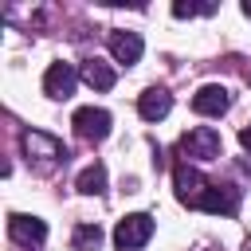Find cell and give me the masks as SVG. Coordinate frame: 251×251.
<instances>
[{
  "label": "cell",
  "mask_w": 251,
  "mask_h": 251,
  "mask_svg": "<svg viewBox=\"0 0 251 251\" xmlns=\"http://www.w3.org/2000/svg\"><path fill=\"white\" fill-rule=\"evenodd\" d=\"M20 145H24L27 161H31L39 173H51L55 165H63V161H67V149H63V141H55V137H51V133H43V129H24Z\"/></svg>",
  "instance_id": "obj_1"
},
{
  "label": "cell",
  "mask_w": 251,
  "mask_h": 251,
  "mask_svg": "<svg viewBox=\"0 0 251 251\" xmlns=\"http://www.w3.org/2000/svg\"><path fill=\"white\" fill-rule=\"evenodd\" d=\"M180 153L192 157V161H220L224 157V141L212 126H196L180 137Z\"/></svg>",
  "instance_id": "obj_2"
},
{
  "label": "cell",
  "mask_w": 251,
  "mask_h": 251,
  "mask_svg": "<svg viewBox=\"0 0 251 251\" xmlns=\"http://www.w3.org/2000/svg\"><path fill=\"white\" fill-rule=\"evenodd\" d=\"M149 239H153V216H145V212H133V216L118 220V227H114L118 251H137V247H145Z\"/></svg>",
  "instance_id": "obj_3"
},
{
  "label": "cell",
  "mask_w": 251,
  "mask_h": 251,
  "mask_svg": "<svg viewBox=\"0 0 251 251\" xmlns=\"http://www.w3.org/2000/svg\"><path fill=\"white\" fill-rule=\"evenodd\" d=\"M208 184H212V180H204L192 165H176V169H173V188H176V200H180V204H188V208H200V200H204Z\"/></svg>",
  "instance_id": "obj_4"
},
{
  "label": "cell",
  "mask_w": 251,
  "mask_h": 251,
  "mask_svg": "<svg viewBox=\"0 0 251 251\" xmlns=\"http://www.w3.org/2000/svg\"><path fill=\"white\" fill-rule=\"evenodd\" d=\"M71 126H75V133H78L82 141H102V137L110 133V114H106L102 106H82V110H75Z\"/></svg>",
  "instance_id": "obj_5"
},
{
  "label": "cell",
  "mask_w": 251,
  "mask_h": 251,
  "mask_svg": "<svg viewBox=\"0 0 251 251\" xmlns=\"http://www.w3.org/2000/svg\"><path fill=\"white\" fill-rule=\"evenodd\" d=\"M78 78H82V75H78L71 63H63V59H59V63H51V67H47V75H43V94H47V98H71Z\"/></svg>",
  "instance_id": "obj_6"
},
{
  "label": "cell",
  "mask_w": 251,
  "mask_h": 251,
  "mask_svg": "<svg viewBox=\"0 0 251 251\" xmlns=\"http://www.w3.org/2000/svg\"><path fill=\"white\" fill-rule=\"evenodd\" d=\"M192 110L204 114V118H220V114H227V110H231V94H227V86H216V82L200 86V90L192 94Z\"/></svg>",
  "instance_id": "obj_7"
},
{
  "label": "cell",
  "mask_w": 251,
  "mask_h": 251,
  "mask_svg": "<svg viewBox=\"0 0 251 251\" xmlns=\"http://www.w3.org/2000/svg\"><path fill=\"white\" fill-rule=\"evenodd\" d=\"M8 235L16 243H43L47 239V224L39 216H24V212H12L8 216Z\"/></svg>",
  "instance_id": "obj_8"
},
{
  "label": "cell",
  "mask_w": 251,
  "mask_h": 251,
  "mask_svg": "<svg viewBox=\"0 0 251 251\" xmlns=\"http://www.w3.org/2000/svg\"><path fill=\"white\" fill-rule=\"evenodd\" d=\"M141 51H145V43H141L137 31H110V55H114L118 63L133 67V63L141 59Z\"/></svg>",
  "instance_id": "obj_9"
},
{
  "label": "cell",
  "mask_w": 251,
  "mask_h": 251,
  "mask_svg": "<svg viewBox=\"0 0 251 251\" xmlns=\"http://www.w3.org/2000/svg\"><path fill=\"white\" fill-rule=\"evenodd\" d=\"M169 110H173V94L161 90V86H149V90L137 98V114H141L145 122H161V118H169Z\"/></svg>",
  "instance_id": "obj_10"
},
{
  "label": "cell",
  "mask_w": 251,
  "mask_h": 251,
  "mask_svg": "<svg viewBox=\"0 0 251 251\" xmlns=\"http://www.w3.org/2000/svg\"><path fill=\"white\" fill-rule=\"evenodd\" d=\"M78 75H82V82L94 86V90H114V82H118V71H114L110 63H102V59H86Z\"/></svg>",
  "instance_id": "obj_11"
},
{
  "label": "cell",
  "mask_w": 251,
  "mask_h": 251,
  "mask_svg": "<svg viewBox=\"0 0 251 251\" xmlns=\"http://www.w3.org/2000/svg\"><path fill=\"white\" fill-rule=\"evenodd\" d=\"M200 212H216V216H235V192L227 184H208L204 200H200Z\"/></svg>",
  "instance_id": "obj_12"
},
{
  "label": "cell",
  "mask_w": 251,
  "mask_h": 251,
  "mask_svg": "<svg viewBox=\"0 0 251 251\" xmlns=\"http://www.w3.org/2000/svg\"><path fill=\"white\" fill-rule=\"evenodd\" d=\"M75 188L82 192V196H102L106 192V165H86L82 173H78V180H75Z\"/></svg>",
  "instance_id": "obj_13"
},
{
  "label": "cell",
  "mask_w": 251,
  "mask_h": 251,
  "mask_svg": "<svg viewBox=\"0 0 251 251\" xmlns=\"http://www.w3.org/2000/svg\"><path fill=\"white\" fill-rule=\"evenodd\" d=\"M71 243H75V251H98L102 247V227L98 224H78Z\"/></svg>",
  "instance_id": "obj_14"
},
{
  "label": "cell",
  "mask_w": 251,
  "mask_h": 251,
  "mask_svg": "<svg viewBox=\"0 0 251 251\" xmlns=\"http://www.w3.org/2000/svg\"><path fill=\"white\" fill-rule=\"evenodd\" d=\"M208 12H216V4H184V0L173 4V16L176 20H192V16H208Z\"/></svg>",
  "instance_id": "obj_15"
},
{
  "label": "cell",
  "mask_w": 251,
  "mask_h": 251,
  "mask_svg": "<svg viewBox=\"0 0 251 251\" xmlns=\"http://www.w3.org/2000/svg\"><path fill=\"white\" fill-rule=\"evenodd\" d=\"M239 145H243V149H251V122L239 129Z\"/></svg>",
  "instance_id": "obj_16"
},
{
  "label": "cell",
  "mask_w": 251,
  "mask_h": 251,
  "mask_svg": "<svg viewBox=\"0 0 251 251\" xmlns=\"http://www.w3.org/2000/svg\"><path fill=\"white\" fill-rule=\"evenodd\" d=\"M243 16H247V20H251V0H243Z\"/></svg>",
  "instance_id": "obj_17"
},
{
  "label": "cell",
  "mask_w": 251,
  "mask_h": 251,
  "mask_svg": "<svg viewBox=\"0 0 251 251\" xmlns=\"http://www.w3.org/2000/svg\"><path fill=\"white\" fill-rule=\"evenodd\" d=\"M243 251H251V235H247V239H243Z\"/></svg>",
  "instance_id": "obj_18"
}]
</instances>
